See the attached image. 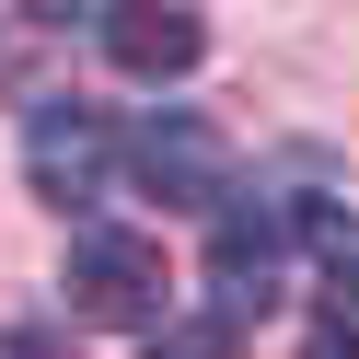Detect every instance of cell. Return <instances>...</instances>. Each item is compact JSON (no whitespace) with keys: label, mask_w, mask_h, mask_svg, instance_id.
<instances>
[{"label":"cell","mask_w":359,"mask_h":359,"mask_svg":"<svg viewBox=\"0 0 359 359\" xmlns=\"http://www.w3.org/2000/svg\"><path fill=\"white\" fill-rule=\"evenodd\" d=\"M70 302H81V325H163V243L116 232V220H81L70 232Z\"/></svg>","instance_id":"1"},{"label":"cell","mask_w":359,"mask_h":359,"mask_svg":"<svg viewBox=\"0 0 359 359\" xmlns=\"http://www.w3.org/2000/svg\"><path fill=\"white\" fill-rule=\"evenodd\" d=\"M128 174H140L163 209H220V197H232V140H220L209 116H140Z\"/></svg>","instance_id":"2"},{"label":"cell","mask_w":359,"mask_h":359,"mask_svg":"<svg viewBox=\"0 0 359 359\" xmlns=\"http://www.w3.org/2000/svg\"><path fill=\"white\" fill-rule=\"evenodd\" d=\"M24 174H35V197H47V209H93L104 174H116V128H104L93 104H35V128H24Z\"/></svg>","instance_id":"3"},{"label":"cell","mask_w":359,"mask_h":359,"mask_svg":"<svg viewBox=\"0 0 359 359\" xmlns=\"http://www.w3.org/2000/svg\"><path fill=\"white\" fill-rule=\"evenodd\" d=\"M93 12H104V58H116L128 81H186L197 47H209L197 0H93Z\"/></svg>","instance_id":"4"},{"label":"cell","mask_w":359,"mask_h":359,"mask_svg":"<svg viewBox=\"0 0 359 359\" xmlns=\"http://www.w3.org/2000/svg\"><path fill=\"white\" fill-rule=\"evenodd\" d=\"M278 255H290V220L278 209H232L220 197V232H209V290H220V325L278 302Z\"/></svg>","instance_id":"5"},{"label":"cell","mask_w":359,"mask_h":359,"mask_svg":"<svg viewBox=\"0 0 359 359\" xmlns=\"http://www.w3.org/2000/svg\"><path fill=\"white\" fill-rule=\"evenodd\" d=\"M278 220H290V243L325 255V278H348V266H359V209H348V197H302V209H278Z\"/></svg>","instance_id":"6"},{"label":"cell","mask_w":359,"mask_h":359,"mask_svg":"<svg viewBox=\"0 0 359 359\" xmlns=\"http://www.w3.org/2000/svg\"><path fill=\"white\" fill-rule=\"evenodd\" d=\"M151 359H243V348L220 313H174V325H151Z\"/></svg>","instance_id":"7"},{"label":"cell","mask_w":359,"mask_h":359,"mask_svg":"<svg viewBox=\"0 0 359 359\" xmlns=\"http://www.w3.org/2000/svg\"><path fill=\"white\" fill-rule=\"evenodd\" d=\"M325 336H348V348H359V266L325 290Z\"/></svg>","instance_id":"8"},{"label":"cell","mask_w":359,"mask_h":359,"mask_svg":"<svg viewBox=\"0 0 359 359\" xmlns=\"http://www.w3.org/2000/svg\"><path fill=\"white\" fill-rule=\"evenodd\" d=\"M93 0H24V24H81Z\"/></svg>","instance_id":"9"},{"label":"cell","mask_w":359,"mask_h":359,"mask_svg":"<svg viewBox=\"0 0 359 359\" xmlns=\"http://www.w3.org/2000/svg\"><path fill=\"white\" fill-rule=\"evenodd\" d=\"M302 359H359V348H348V336H313V348H302Z\"/></svg>","instance_id":"10"},{"label":"cell","mask_w":359,"mask_h":359,"mask_svg":"<svg viewBox=\"0 0 359 359\" xmlns=\"http://www.w3.org/2000/svg\"><path fill=\"white\" fill-rule=\"evenodd\" d=\"M0 359H58V348H35V336H24V348H0Z\"/></svg>","instance_id":"11"}]
</instances>
